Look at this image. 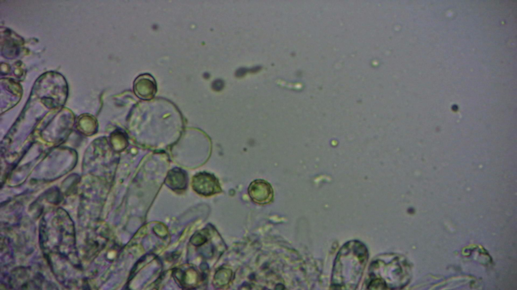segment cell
<instances>
[{
	"label": "cell",
	"mask_w": 517,
	"mask_h": 290,
	"mask_svg": "<svg viewBox=\"0 0 517 290\" xmlns=\"http://www.w3.org/2000/svg\"><path fill=\"white\" fill-rule=\"evenodd\" d=\"M248 192L251 199L260 204L270 202L273 197L271 186L263 180H256L252 182L248 187Z\"/></svg>",
	"instance_id": "obj_4"
},
{
	"label": "cell",
	"mask_w": 517,
	"mask_h": 290,
	"mask_svg": "<svg viewBox=\"0 0 517 290\" xmlns=\"http://www.w3.org/2000/svg\"><path fill=\"white\" fill-rule=\"evenodd\" d=\"M187 175L185 171L179 168H174L168 172L165 183L174 191H182L187 188Z\"/></svg>",
	"instance_id": "obj_6"
},
{
	"label": "cell",
	"mask_w": 517,
	"mask_h": 290,
	"mask_svg": "<svg viewBox=\"0 0 517 290\" xmlns=\"http://www.w3.org/2000/svg\"><path fill=\"white\" fill-rule=\"evenodd\" d=\"M410 277V265L403 256L385 253L371 261L365 284L368 289H399L407 285Z\"/></svg>",
	"instance_id": "obj_2"
},
{
	"label": "cell",
	"mask_w": 517,
	"mask_h": 290,
	"mask_svg": "<svg viewBox=\"0 0 517 290\" xmlns=\"http://www.w3.org/2000/svg\"><path fill=\"white\" fill-rule=\"evenodd\" d=\"M157 90L156 83L152 76L148 74L138 76L134 83L135 94L140 98L149 100L152 98Z\"/></svg>",
	"instance_id": "obj_5"
},
{
	"label": "cell",
	"mask_w": 517,
	"mask_h": 290,
	"mask_svg": "<svg viewBox=\"0 0 517 290\" xmlns=\"http://www.w3.org/2000/svg\"><path fill=\"white\" fill-rule=\"evenodd\" d=\"M193 189L198 194L208 196L221 191L218 180L213 174L201 172L194 175L192 180Z\"/></svg>",
	"instance_id": "obj_3"
},
{
	"label": "cell",
	"mask_w": 517,
	"mask_h": 290,
	"mask_svg": "<svg viewBox=\"0 0 517 290\" xmlns=\"http://www.w3.org/2000/svg\"><path fill=\"white\" fill-rule=\"evenodd\" d=\"M369 259L364 244L357 240L345 243L335 258L331 279L333 289H356L361 280Z\"/></svg>",
	"instance_id": "obj_1"
}]
</instances>
